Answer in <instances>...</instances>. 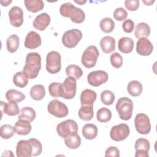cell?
<instances>
[{"label": "cell", "mask_w": 157, "mask_h": 157, "mask_svg": "<svg viewBox=\"0 0 157 157\" xmlns=\"http://www.w3.org/2000/svg\"><path fill=\"white\" fill-rule=\"evenodd\" d=\"M130 130L128 124L121 123L113 126L110 131V138L116 142H120L126 139L129 135Z\"/></svg>", "instance_id": "obj_12"}, {"label": "cell", "mask_w": 157, "mask_h": 157, "mask_svg": "<svg viewBox=\"0 0 157 157\" xmlns=\"http://www.w3.org/2000/svg\"><path fill=\"white\" fill-rule=\"evenodd\" d=\"M115 108L120 119L126 121L131 118L133 112V102L129 98H120L117 102Z\"/></svg>", "instance_id": "obj_4"}, {"label": "cell", "mask_w": 157, "mask_h": 157, "mask_svg": "<svg viewBox=\"0 0 157 157\" xmlns=\"http://www.w3.org/2000/svg\"><path fill=\"white\" fill-rule=\"evenodd\" d=\"M100 47L105 53H110L115 49V40L111 36H105L100 41Z\"/></svg>", "instance_id": "obj_22"}, {"label": "cell", "mask_w": 157, "mask_h": 157, "mask_svg": "<svg viewBox=\"0 0 157 157\" xmlns=\"http://www.w3.org/2000/svg\"><path fill=\"white\" fill-rule=\"evenodd\" d=\"M82 132L86 139L92 140L95 139L98 135V128L94 124L87 123L83 126Z\"/></svg>", "instance_id": "obj_24"}, {"label": "cell", "mask_w": 157, "mask_h": 157, "mask_svg": "<svg viewBox=\"0 0 157 157\" xmlns=\"http://www.w3.org/2000/svg\"><path fill=\"white\" fill-rule=\"evenodd\" d=\"M1 112L9 116H15L19 113L20 110L16 102L9 101V102H0Z\"/></svg>", "instance_id": "obj_21"}, {"label": "cell", "mask_w": 157, "mask_h": 157, "mask_svg": "<svg viewBox=\"0 0 157 157\" xmlns=\"http://www.w3.org/2000/svg\"><path fill=\"white\" fill-rule=\"evenodd\" d=\"M41 68V56L37 52H31L26 56L23 72L29 79L37 77Z\"/></svg>", "instance_id": "obj_2"}, {"label": "cell", "mask_w": 157, "mask_h": 157, "mask_svg": "<svg viewBox=\"0 0 157 157\" xmlns=\"http://www.w3.org/2000/svg\"><path fill=\"white\" fill-rule=\"evenodd\" d=\"M30 96L31 98L36 101L42 100L45 95V90L42 85H35L30 90Z\"/></svg>", "instance_id": "obj_30"}, {"label": "cell", "mask_w": 157, "mask_h": 157, "mask_svg": "<svg viewBox=\"0 0 157 157\" xmlns=\"http://www.w3.org/2000/svg\"><path fill=\"white\" fill-rule=\"evenodd\" d=\"M64 144L71 149H76L81 144V138L77 133L73 134L64 138Z\"/></svg>", "instance_id": "obj_31"}, {"label": "cell", "mask_w": 157, "mask_h": 157, "mask_svg": "<svg viewBox=\"0 0 157 157\" xmlns=\"http://www.w3.org/2000/svg\"><path fill=\"white\" fill-rule=\"evenodd\" d=\"M20 39L17 35L12 34L6 40V47L10 53L15 52L19 47Z\"/></svg>", "instance_id": "obj_33"}, {"label": "cell", "mask_w": 157, "mask_h": 157, "mask_svg": "<svg viewBox=\"0 0 157 157\" xmlns=\"http://www.w3.org/2000/svg\"><path fill=\"white\" fill-rule=\"evenodd\" d=\"M108 74L102 70L94 71L88 74L87 81L88 83L93 86H99L108 80Z\"/></svg>", "instance_id": "obj_13"}, {"label": "cell", "mask_w": 157, "mask_h": 157, "mask_svg": "<svg viewBox=\"0 0 157 157\" xmlns=\"http://www.w3.org/2000/svg\"><path fill=\"white\" fill-rule=\"evenodd\" d=\"M134 125L137 132L141 134H147L151 131L150 120L148 117L143 113L136 115L134 119Z\"/></svg>", "instance_id": "obj_11"}, {"label": "cell", "mask_w": 157, "mask_h": 157, "mask_svg": "<svg viewBox=\"0 0 157 157\" xmlns=\"http://www.w3.org/2000/svg\"><path fill=\"white\" fill-rule=\"evenodd\" d=\"M50 16L47 13H42L38 15L33 21V27L39 31H44L50 25Z\"/></svg>", "instance_id": "obj_18"}, {"label": "cell", "mask_w": 157, "mask_h": 157, "mask_svg": "<svg viewBox=\"0 0 157 157\" xmlns=\"http://www.w3.org/2000/svg\"><path fill=\"white\" fill-rule=\"evenodd\" d=\"M97 98L96 93L90 89L84 90L80 94V102L82 105H93Z\"/></svg>", "instance_id": "obj_20"}, {"label": "cell", "mask_w": 157, "mask_h": 157, "mask_svg": "<svg viewBox=\"0 0 157 157\" xmlns=\"http://www.w3.org/2000/svg\"><path fill=\"white\" fill-rule=\"evenodd\" d=\"M61 57L56 51H51L46 56V69L50 74L58 73L61 68Z\"/></svg>", "instance_id": "obj_7"}, {"label": "cell", "mask_w": 157, "mask_h": 157, "mask_svg": "<svg viewBox=\"0 0 157 157\" xmlns=\"http://www.w3.org/2000/svg\"><path fill=\"white\" fill-rule=\"evenodd\" d=\"M66 73L68 77H72L75 79H79L83 75L82 69L75 64L67 66L66 68Z\"/></svg>", "instance_id": "obj_35"}, {"label": "cell", "mask_w": 157, "mask_h": 157, "mask_svg": "<svg viewBox=\"0 0 157 157\" xmlns=\"http://www.w3.org/2000/svg\"><path fill=\"white\" fill-rule=\"evenodd\" d=\"M143 2H144V3L147 6H151V5H152V4L154 3L155 1H154V0H153V1H144Z\"/></svg>", "instance_id": "obj_47"}, {"label": "cell", "mask_w": 157, "mask_h": 157, "mask_svg": "<svg viewBox=\"0 0 157 157\" xmlns=\"http://www.w3.org/2000/svg\"><path fill=\"white\" fill-rule=\"evenodd\" d=\"M118 48L123 53H129L134 48V40L128 37H121L118 40Z\"/></svg>", "instance_id": "obj_23"}, {"label": "cell", "mask_w": 157, "mask_h": 157, "mask_svg": "<svg viewBox=\"0 0 157 157\" xmlns=\"http://www.w3.org/2000/svg\"><path fill=\"white\" fill-rule=\"evenodd\" d=\"M153 50V44L147 38H140L137 42L136 52L139 55L142 56H148L152 53Z\"/></svg>", "instance_id": "obj_16"}, {"label": "cell", "mask_w": 157, "mask_h": 157, "mask_svg": "<svg viewBox=\"0 0 157 157\" xmlns=\"http://www.w3.org/2000/svg\"><path fill=\"white\" fill-rule=\"evenodd\" d=\"M36 115V112L32 107H24L20 110L18 119H23L31 122L35 119Z\"/></svg>", "instance_id": "obj_29"}, {"label": "cell", "mask_w": 157, "mask_h": 157, "mask_svg": "<svg viewBox=\"0 0 157 157\" xmlns=\"http://www.w3.org/2000/svg\"><path fill=\"white\" fill-rule=\"evenodd\" d=\"M150 34V28L148 24L144 22L138 23L134 29V35L136 37L140 39L148 37Z\"/></svg>", "instance_id": "obj_25"}, {"label": "cell", "mask_w": 157, "mask_h": 157, "mask_svg": "<svg viewBox=\"0 0 157 157\" xmlns=\"http://www.w3.org/2000/svg\"><path fill=\"white\" fill-rule=\"evenodd\" d=\"M150 144L149 140L145 138H139L135 142L136 157H148Z\"/></svg>", "instance_id": "obj_15"}, {"label": "cell", "mask_w": 157, "mask_h": 157, "mask_svg": "<svg viewBox=\"0 0 157 157\" xmlns=\"http://www.w3.org/2000/svg\"><path fill=\"white\" fill-rule=\"evenodd\" d=\"M96 118L100 122H107L110 121L112 118V112L109 109L106 107H102L97 112Z\"/></svg>", "instance_id": "obj_37"}, {"label": "cell", "mask_w": 157, "mask_h": 157, "mask_svg": "<svg viewBox=\"0 0 157 157\" xmlns=\"http://www.w3.org/2000/svg\"><path fill=\"white\" fill-rule=\"evenodd\" d=\"M99 55V51L95 45L88 46L82 55V64L86 68L93 67L96 64Z\"/></svg>", "instance_id": "obj_5"}, {"label": "cell", "mask_w": 157, "mask_h": 157, "mask_svg": "<svg viewBox=\"0 0 157 157\" xmlns=\"http://www.w3.org/2000/svg\"><path fill=\"white\" fill-rule=\"evenodd\" d=\"M110 63L115 68H120L122 66L123 60L121 55L118 52H115L110 55Z\"/></svg>", "instance_id": "obj_41"}, {"label": "cell", "mask_w": 157, "mask_h": 157, "mask_svg": "<svg viewBox=\"0 0 157 157\" xmlns=\"http://www.w3.org/2000/svg\"><path fill=\"white\" fill-rule=\"evenodd\" d=\"M42 145L40 142L35 138L21 140L18 142L16 147L17 157L36 156L41 154Z\"/></svg>", "instance_id": "obj_1"}, {"label": "cell", "mask_w": 157, "mask_h": 157, "mask_svg": "<svg viewBox=\"0 0 157 157\" xmlns=\"http://www.w3.org/2000/svg\"><path fill=\"white\" fill-rule=\"evenodd\" d=\"M15 129L12 125L5 124L1 126L0 129V136L2 139H8L11 138L14 133H15Z\"/></svg>", "instance_id": "obj_38"}, {"label": "cell", "mask_w": 157, "mask_h": 157, "mask_svg": "<svg viewBox=\"0 0 157 157\" xmlns=\"http://www.w3.org/2000/svg\"><path fill=\"white\" fill-rule=\"evenodd\" d=\"M9 18L10 25L18 28L22 25L23 23V12L21 7L18 6L12 7L9 11Z\"/></svg>", "instance_id": "obj_14"}, {"label": "cell", "mask_w": 157, "mask_h": 157, "mask_svg": "<svg viewBox=\"0 0 157 157\" xmlns=\"http://www.w3.org/2000/svg\"><path fill=\"white\" fill-rule=\"evenodd\" d=\"M28 79L23 71H19L13 75V82L17 86L24 88L28 85Z\"/></svg>", "instance_id": "obj_34"}, {"label": "cell", "mask_w": 157, "mask_h": 157, "mask_svg": "<svg viewBox=\"0 0 157 157\" xmlns=\"http://www.w3.org/2000/svg\"><path fill=\"white\" fill-rule=\"evenodd\" d=\"M15 132L20 136H26L29 134L31 131V124L30 121L23 119L18 120L14 125Z\"/></svg>", "instance_id": "obj_19"}, {"label": "cell", "mask_w": 157, "mask_h": 157, "mask_svg": "<svg viewBox=\"0 0 157 157\" xmlns=\"http://www.w3.org/2000/svg\"><path fill=\"white\" fill-rule=\"evenodd\" d=\"M11 2H12L11 0H10V1H1V3L2 6H7Z\"/></svg>", "instance_id": "obj_46"}, {"label": "cell", "mask_w": 157, "mask_h": 157, "mask_svg": "<svg viewBox=\"0 0 157 157\" xmlns=\"http://www.w3.org/2000/svg\"><path fill=\"white\" fill-rule=\"evenodd\" d=\"M139 0H126L124 1L125 7L130 11H135L139 7Z\"/></svg>", "instance_id": "obj_43"}, {"label": "cell", "mask_w": 157, "mask_h": 157, "mask_svg": "<svg viewBox=\"0 0 157 157\" xmlns=\"http://www.w3.org/2000/svg\"><path fill=\"white\" fill-rule=\"evenodd\" d=\"M56 131L60 137L66 138L71 134L77 133L78 125L73 120H66L58 124L56 126Z\"/></svg>", "instance_id": "obj_8"}, {"label": "cell", "mask_w": 157, "mask_h": 157, "mask_svg": "<svg viewBox=\"0 0 157 157\" xmlns=\"http://www.w3.org/2000/svg\"><path fill=\"white\" fill-rule=\"evenodd\" d=\"M86 2V1H75V2H76V3L78 4H80V5L83 4H84V3H85Z\"/></svg>", "instance_id": "obj_48"}, {"label": "cell", "mask_w": 157, "mask_h": 157, "mask_svg": "<svg viewBox=\"0 0 157 157\" xmlns=\"http://www.w3.org/2000/svg\"><path fill=\"white\" fill-rule=\"evenodd\" d=\"M120 151L119 150L114 146L109 147L106 149L105 152V156H114V157H119L120 156Z\"/></svg>", "instance_id": "obj_45"}, {"label": "cell", "mask_w": 157, "mask_h": 157, "mask_svg": "<svg viewBox=\"0 0 157 157\" xmlns=\"http://www.w3.org/2000/svg\"><path fill=\"white\" fill-rule=\"evenodd\" d=\"M143 90L142 85L137 80H132L129 82L127 90L128 93L132 96H139L141 94Z\"/></svg>", "instance_id": "obj_27"}, {"label": "cell", "mask_w": 157, "mask_h": 157, "mask_svg": "<svg viewBox=\"0 0 157 157\" xmlns=\"http://www.w3.org/2000/svg\"><path fill=\"white\" fill-rule=\"evenodd\" d=\"M26 9L33 13H36L43 9L44 3L42 0H25Z\"/></svg>", "instance_id": "obj_26"}, {"label": "cell", "mask_w": 157, "mask_h": 157, "mask_svg": "<svg viewBox=\"0 0 157 157\" xmlns=\"http://www.w3.org/2000/svg\"><path fill=\"white\" fill-rule=\"evenodd\" d=\"M41 44V37L37 32L31 31L27 34L24 43L25 47L29 49H34L39 47Z\"/></svg>", "instance_id": "obj_17"}, {"label": "cell", "mask_w": 157, "mask_h": 157, "mask_svg": "<svg viewBox=\"0 0 157 157\" xmlns=\"http://www.w3.org/2000/svg\"><path fill=\"white\" fill-rule=\"evenodd\" d=\"M60 14L64 17L70 18L75 23H82L85 18V15L82 9L77 7L71 2H65L59 7Z\"/></svg>", "instance_id": "obj_3"}, {"label": "cell", "mask_w": 157, "mask_h": 157, "mask_svg": "<svg viewBox=\"0 0 157 157\" xmlns=\"http://www.w3.org/2000/svg\"><path fill=\"white\" fill-rule=\"evenodd\" d=\"M78 115L79 118L83 121H90L93 118V105H82Z\"/></svg>", "instance_id": "obj_28"}, {"label": "cell", "mask_w": 157, "mask_h": 157, "mask_svg": "<svg viewBox=\"0 0 157 157\" xmlns=\"http://www.w3.org/2000/svg\"><path fill=\"white\" fill-rule=\"evenodd\" d=\"M47 110L50 114L58 118L65 117L69 113L67 105L58 99L51 101L47 105Z\"/></svg>", "instance_id": "obj_10"}, {"label": "cell", "mask_w": 157, "mask_h": 157, "mask_svg": "<svg viewBox=\"0 0 157 157\" xmlns=\"http://www.w3.org/2000/svg\"><path fill=\"white\" fill-rule=\"evenodd\" d=\"M115 99V96L112 91L105 90L101 92V100L104 104L106 105H112Z\"/></svg>", "instance_id": "obj_39"}, {"label": "cell", "mask_w": 157, "mask_h": 157, "mask_svg": "<svg viewBox=\"0 0 157 157\" xmlns=\"http://www.w3.org/2000/svg\"><path fill=\"white\" fill-rule=\"evenodd\" d=\"M134 28V23L131 19L126 20L122 24V28L125 33H131Z\"/></svg>", "instance_id": "obj_44"}, {"label": "cell", "mask_w": 157, "mask_h": 157, "mask_svg": "<svg viewBox=\"0 0 157 157\" xmlns=\"http://www.w3.org/2000/svg\"><path fill=\"white\" fill-rule=\"evenodd\" d=\"M82 38V33L78 29L66 31L62 36V43L67 48L75 47Z\"/></svg>", "instance_id": "obj_6"}, {"label": "cell", "mask_w": 157, "mask_h": 157, "mask_svg": "<svg viewBox=\"0 0 157 157\" xmlns=\"http://www.w3.org/2000/svg\"><path fill=\"white\" fill-rule=\"evenodd\" d=\"M61 83L53 82L48 86V91L50 94L53 98H59L61 96Z\"/></svg>", "instance_id": "obj_40"}, {"label": "cell", "mask_w": 157, "mask_h": 157, "mask_svg": "<svg viewBox=\"0 0 157 157\" xmlns=\"http://www.w3.org/2000/svg\"><path fill=\"white\" fill-rule=\"evenodd\" d=\"M99 26L102 31L105 33H109L114 29L115 22L112 18L105 17L100 21Z\"/></svg>", "instance_id": "obj_36"}, {"label": "cell", "mask_w": 157, "mask_h": 157, "mask_svg": "<svg viewBox=\"0 0 157 157\" xmlns=\"http://www.w3.org/2000/svg\"><path fill=\"white\" fill-rule=\"evenodd\" d=\"M25 98L26 96L23 93L15 89H10L6 93V98L9 101L20 102L23 101Z\"/></svg>", "instance_id": "obj_32"}, {"label": "cell", "mask_w": 157, "mask_h": 157, "mask_svg": "<svg viewBox=\"0 0 157 157\" xmlns=\"http://www.w3.org/2000/svg\"><path fill=\"white\" fill-rule=\"evenodd\" d=\"M77 90L76 79L67 77L61 84V98L65 99H72L74 98Z\"/></svg>", "instance_id": "obj_9"}, {"label": "cell", "mask_w": 157, "mask_h": 157, "mask_svg": "<svg viewBox=\"0 0 157 157\" xmlns=\"http://www.w3.org/2000/svg\"><path fill=\"white\" fill-rule=\"evenodd\" d=\"M127 16H128L127 11L122 7H118L113 12L114 18L119 21L125 20Z\"/></svg>", "instance_id": "obj_42"}]
</instances>
